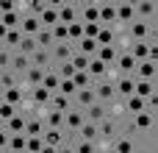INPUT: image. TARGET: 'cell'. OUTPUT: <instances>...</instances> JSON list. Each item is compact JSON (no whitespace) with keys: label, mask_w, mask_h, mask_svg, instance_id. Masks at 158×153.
<instances>
[{"label":"cell","mask_w":158,"mask_h":153,"mask_svg":"<svg viewBox=\"0 0 158 153\" xmlns=\"http://www.w3.org/2000/svg\"><path fill=\"white\" fill-rule=\"evenodd\" d=\"M69 61H72L75 72H86V70H89V64H92V59H89V56H83V53H78V50H75V56H72Z\"/></svg>","instance_id":"34"},{"label":"cell","mask_w":158,"mask_h":153,"mask_svg":"<svg viewBox=\"0 0 158 153\" xmlns=\"http://www.w3.org/2000/svg\"><path fill=\"white\" fill-rule=\"evenodd\" d=\"M25 153H28V151H25Z\"/></svg>","instance_id":"52"},{"label":"cell","mask_w":158,"mask_h":153,"mask_svg":"<svg viewBox=\"0 0 158 153\" xmlns=\"http://www.w3.org/2000/svg\"><path fill=\"white\" fill-rule=\"evenodd\" d=\"M42 86H44L47 92H53V95L58 92V86H61V78H58V72H56L53 67L47 70V75H44V84H42Z\"/></svg>","instance_id":"29"},{"label":"cell","mask_w":158,"mask_h":153,"mask_svg":"<svg viewBox=\"0 0 158 153\" xmlns=\"http://www.w3.org/2000/svg\"><path fill=\"white\" fill-rule=\"evenodd\" d=\"M133 11H136V20H147V22L156 20V3H153V0H139V3H133Z\"/></svg>","instance_id":"6"},{"label":"cell","mask_w":158,"mask_h":153,"mask_svg":"<svg viewBox=\"0 0 158 153\" xmlns=\"http://www.w3.org/2000/svg\"><path fill=\"white\" fill-rule=\"evenodd\" d=\"M78 20L81 22H100V3H78Z\"/></svg>","instance_id":"1"},{"label":"cell","mask_w":158,"mask_h":153,"mask_svg":"<svg viewBox=\"0 0 158 153\" xmlns=\"http://www.w3.org/2000/svg\"><path fill=\"white\" fill-rule=\"evenodd\" d=\"M19 31H22L25 36H36V33L42 31V20H39L36 14H25V17H22V25H19Z\"/></svg>","instance_id":"14"},{"label":"cell","mask_w":158,"mask_h":153,"mask_svg":"<svg viewBox=\"0 0 158 153\" xmlns=\"http://www.w3.org/2000/svg\"><path fill=\"white\" fill-rule=\"evenodd\" d=\"M78 20V3H58V22L72 25Z\"/></svg>","instance_id":"7"},{"label":"cell","mask_w":158,"mask_h":153,"mask_svg":"<svg viewBox=\"0 0 158 153\" xmlns=\"http://www.w3.org/2000/svg\"><path fill=\"white\" fill-rule=\"evenodd\" d=\"M44 75H47V70H42V67H36V64H33L22 78H25V84H28L31 89H36V86H42V84H44Z\"/></svg>","instance_id":"16"},{"label":"cell","mask_w":158,"mask_h":153,"mask_svg":"<svg viewBox=\"0 0 158 153\" xmlns=\"http://www.w3.org/2000/svg\"><path fill=\"white\" fill-rule=\"evenodd\" d=\"M117 56H119V47H100V50H97V59H100L103 64L117 61Z\"/></svg>","instance_id":"37"},{"label":"cell","mask_w":158,"mask_h":153,"mask_svg":"<svg viewBox=\"0 0 158 153\" xmlns=\"http://www.w3.org/2000/svg\"><path fill=\"white\" fill-rule=\"evenodd\" d=\"M36 45H39V50H53V47H56L53 31H50V28H42V31L36 33Z\"/></svg>","instance_id":"21"},{"label":"cell","mask_w":158,"mask_h":153,"mask_svg":"<svg viewBox=\"0 0 158 153\" xmlns=\"http://www.w3.org/2000/svg\"><path fill=\"white\" fill-rule=\"evenodd\" d=\"M83 114H86V123H94V125H100V123L106 120V103H94V106H89Z\"/></svg>","instance_id":"19"},{"label":"cell","mask_w":158,"mask_h":153,"mask_svg":"<svg viewBox=\"0 0 158 153\" xmlns=\"http://www.w3.org/2000/svg\"><path fill=\"white\" fill-rule=\"evenodd\" d=\"M0 117H3V125H6L8 120L17 117V106H11V103H0Z\"/></svg>","instance_id":"45"},{"label":"cell","mask_w":158,"mask_h":153,"mask_svg":"<svg viewBox=\"0 0 158 153\" xmlns=\"http://www.w3.org/2000/svg\"><path fill=\"white\" fill-rule=\"evenodd\" d=\"M117 22V3H100V25L111 28Z\"/></svg>","instance_id":"12"},{"label":"cell","mask_w":158,"mask_h":153,"mask_svg":"<svg viewBox=\"0 0 158 153\" xmlns=\"http://www.w3.org/2000/svg\"><path fill=\"white\" fill-rule=\"evenodd\" d=\"M136 20V11H133V3H117V22L119 25H131Z\"/></svg>","instance_id":"13"},{"label":"cell","mask_w":158,"mask_h":153,"mask_svg":"<svg viewBox=\"0 0 158 153\" xmlns=\"http://www.w3.org/2000/svg\"><path fill=\"white\" fill-rule=\"evenodd\" d=\"M114 89H117V95L122 100H128L133 95V89H136V78L133 75H119V81H114Z\"/></svg>","instance_id":"5"},{"label":"cell","mask_w":158,"mask_h":153,"mask_svg":"<svg viewBox=\"0 0 158 153\" xmlns=\"http://www.w3.org/2000/svg\"><path fill=\"white\" fill-rule=\"evenodd\" d=\"M114 134H117V123H111V120L106 117V120L100 123V142H103V139H111Z\"/></svg>","instance_id":"40"},{"label":"cell","mask_w":158,"mask_h":153,"mask_svg":"<svg viewBox=\"0 0 158 153\" xmlns=\"http://www.w3.org/2000/svg\"><path fill=\"white\" fill-rule=\"evenodd\" d=\"M133 153H153V151H147V148H136Z\"/></svg>","instance_id":"51"},{"label":"cell","mask_w":158,"mask_h":153,"mask_svg":"<svg viewBox=\"0 0 158 153\" xmlns=\"http://www.w3.org/2000/svg\"><path fill=\"white\" fill-rule=\"evenodd\" d=\"M75 50H78V53H83V56H89V59H94L100 47H97V42H94V39H86V36H83V39L75 45Z\"/></svg>","instance_id":"26"},{"label":"cell","mask_w":158,"mask_h":153,"mask_svg":"<svg viewBox=\"0 0 158 153\" xmlns=\"http://www.w3.org/2000/svg\"><path fill=\"white\" fill-rule=\"evenodd\" d=\"M0 86H3V92H6V89L19 86V84H17V75H14L11 70H3V75H0Z\"/></svg>","instance_id":"42"},{"label":"cell","mask_w":158,"mask_h":153,"mask_svg":"<svg viewBox=\"0 0 158 153\" xmlns=\"http://www.w3.org/2000/svg\"><path fill=\"white\" fill-rule=\"evenodd\" d=\"M56 95H64V98L75 100V95H78V86H75L72 81H61V86H58V92H56Z\"/></svg>","instance_id":"43"},{"label":"cell","mask_w":158,"mask_h":153,"mask_svg":"<svg viewBox=\"0 0 158 153\" xmlns=\"http://www.w3.org/2000/svg\"><path fill=\"white\" fill-rule=\"evenodd\" d=\"M114 64H117V70H119L122 75H133V70H136V64H139V61H136L128 50H122V53L117 56V61H114Z\"/></svg>","instance_id":"11"},{"label":"cell","mask_w":158,"mask_h":153,"mask_svg":"<svg viewBox=\"0 0 158 153\" xmlns=\"http://www.w3.org/2000/svg\"><path fill=\"white\" fill-rule=\"evenodd\" d=\"M136 81H150V84H156V61H139L136 64Z\"/></svg>","instance_id":"10"},{"label":"cell","mask_w":158,"mask_h":153,"mask_svg":"<svg viewBox=\"0 0 158 153\" xmlns=\"http://www.w3.org/2000/svg\"><path fill=\"white\" fill-rule=\"evenodd\" d=\"M153 92H156V84H150V81H136V89H133V95H136V98L147 100Z\"/></svg>","instance_id":"32"},{"label":"cell","mask_w":158,"mask_h":153,"mask_svg":"<svg viewBox=\"0 0 158 153\" xmlns=\"http://www.w3.org/2000/svg\"><path fill=\"white\" fill-rule=\"evenodd\" d=\"M42 120H44V125H47V128H56V131H61V128H64V114H61V111H56V109H47Z\"/></svg>","instance_id":"22"},{"label":"cell","mask_w":158,"mask_h":153,"mask_svg":"<svg viewBox=\"0 0 158 153\" xmlns=\"http://www.w3.org/2000/svg\"><path fill=\"white\" fill-rule=\"evenodd\" d=\"M25 151H28V137H25V134H11L8 153H25Z\"/></svg>","instance_id":"28"},{"label":"cell","mask_w":158,"mask_h":153,"mask_svg":"<svg viewBox=\"0 0 158 153\" xmlns=\"http://www.w3.org/2000/svg\"><path fill=\"white\" fill-rule=\"evenodd\" d=\"M75 153H106V151H103V145H97V142H78V145H75Z\"/></svg>","instance_id":"44"},{"label":"cell","mask_w":158,"mask_h":153,"mask_svg":"<svg viewBox=\"0 0 158 153\" xmlns=\"http://www.w3.org/2000/svg\"><path fill=\"white\" fill-rule=\"evenodd\" d=\"M94 95H97V103H111V100L117 98L114 81H97V84H94Z\"/></svg>","instance_id":"4"},{"label":"cell","mask_w":158,"mask_h":153,"mask_svg":"<svg viewBox=\"0 0 158 153\" xmlns=\"http://www.w3.org/2000/svg\"><path fill=\"white\" fill-rule=\"evenodd\" d=\"M133 151H136L133 137H119V139L111 145V151H108V153H133Z\"/></svg>","instance_id":"25"},{"label":"cell","mask_w":158,"mask_h":153,"mask_svg":"<svg viewBox=\"0 0 158 153\" xmlns=\"http://www.w3.org/2000/svg\"><path fill=\"white\" fill-rule=\"evenodd\" d=\"M42 153H58V148H47V145H44V151Z\"/></svg>","instance_id":"50"},{"label":"cell","mask_w":158,"mask_h":153,"mask_svg":"<svg viewBox=\"0 0 158 153\" xmlns=\"http://www.w3.org/2000/svg\"><path fill=\"white\" fill-rule=\"evenodd\" d=\"M53 36H56V42H69V25H56L53 28Z\"/></svg>","instance_id":"47"},{"label":"cell","mask_w":158,"mask_h":153,"mask_svg":"<svg viewBox=\"0 0 158 153\" xmlns=\"http://www.w3.org/2000/svg\"><path fill=\"white\" fill-rule=\"evenodd\" d=\"M42 142L47 145V148H61L67 139H64V131H56V128H47L44 134H42Z\"/></svg>","instance_id":"20"},{"label":"cell","mask_w":158,"mask_h":153,"mask_svg":"<svg viewBox=\"0 0 158 153\" xmlns=\"http://www.w3.org/2000/svg\"><path fill=\"white\" fill-rule=\"evenodd\" d=\"M131 128L133 131H150L153 134V128H156V114L153 111H142V114H136V117H131Z\"/></svg>","instance_id":"2"},{"label":"cell","mask_w":158,"mask_h":153,"mask_svg":"<svg viewBox=\"0 0 158 153\" xmlns=\"http://www.w3.org/2000/svg\"><path fill=\"white\" fill-rule=\"evenodd\" d=\"M31 67H33L31 56H22V53H14V61H11V70H14V75H17V72H22V75H25V72H28Z\"/></svg>","instance_id":"24"},{"label":"cell","mask_w":158,"mask_h":153,"mask_svg":"<svg viewBox=\"0 0 158 153\" xmlns=\"http://www.w3.org/2000/svg\"><path fill=\"white\" fill-rule=\"evenodd\" d=\"M25 125H28V117H25V114H17L14 120L6 123V128H8L11 134H25Z\"/></svg>","instance_id":"33"},{"label":"cell","mask_w":158,"mask_h":153,"mask_svg":"<svg viewBox=\"0 0 158 153\" xmlns=\"http://www.w3.org/2000/svg\"><path fill=\"white\" fill-rule=\"evenodd\" d=\"M58 153H75V148H69V145H67V142H64V145H61V148H58Z\"/></svg>","instance_id":"49"},{"label":"cell","mask_w":158,"mask_h":153,"mask_svg":"<svg viewBox=\"0 0 158 153\" xmlns=\"http://www.w3.org/2000/svg\"><path fill=\"white\" fill-rule=\"evenodd\" d=\"M100 28H103L100 22H89V25L83 22V36H86V39H94V42H97V33H100Z\"/></svg>","instance_id":"46"},{"label":"cell","mask_w":158,"mask_h":153,"mask_svg":"<svg viewBox=\"0 0 158 153\" xmlns=\"http://www.w3.org/2000/svg\"><path fill=\"white\" fill-rule=\"evenodd\" d=\"M72 84L78 86V92H81V89L94 86V81H92V75H89V72H75V75H72Z\"/></svg>","instance_id":"38"},{"label":"cell","mask_w":158,"mask_h":153,"mask_svg":"<svg viewBox=\"0 0 158 153\" xmlns=\"http://www.w3.org/2000/svg\"><path fill=\"white\" fill-rule=\"evenodd\" d=\"M42 151H44L42 137H39V139H28V153H42Z\"/></svg>","instance_id":"48"},{"label":"cell","mask_w":158,"mask_h":153,"mask_svg":"<svg viewBox=\"0 0 158 153\" xmlns=\"http://www.w3.org/2000/svg\"><path fill=\"white\" fill-rule=\"evenodd\" d=\"M83 123H86V114H83L81 109H69V111L64 114V128L72 131V134H78V131L83 128Z\"/></svg>","instance_id":"3"},{"label":"cell","mask_w":158,"mask_h":153,"mask_svg":"<svg viewBox=\"0 0 158 153\" xmlns=\"http://www.w3.org/2000/svg\"><path fill=\"white\" fill-rule=\"evenodd\" d=\"M39 20H42V28H50V31H53V28L58 25V3H50Z\"/></svg>","instance_id":"17"},{"label":"cell","mask_w":158,"mask_h":153,"mask_svg":"<svg viewBox=\"0 0 158 153\" xmlns=\"http://www.w3.org/2000/svg\"><path fill=\"white\" fill-rule=\"evenodd\" d=\"M75 109H81V111H86L89 106H94L97 103V95H94V86H89V89H81L78 95H75Z\"/></svg>","instance_id":"9"},{"label":"cell","mask_w":158,"mask_h":153,"mask_svg":"<svg viewBox=\"0 0 158 153\" xmlns=\"http://www.w3.org/2000/svg\"><path fill=\"white\" fill-rule=\"evenodd\" d=\"M125 111H128L131 117H136V114H142V111H147V106H144V100H142V98H136V95H131V98L125 100Z\"/></svg>","instance_id":"27"},{"label":"cell","mask_w":158,"mask_h":153,"mask_svg":"<svg viewBox=\"0 0 158 153\" xmlns=\"http://www.w3.org/2000/svg\"><path fill=\"white\" fill-rule=\"evenodd\" d=\"M81 39H83V22H81V20H75V22L69 25V42H72V45H78Z\"/></svg>","instance_id":"41"},{"label":"cell","mask_w":158,"mask_h":153,"mask_svg":"<svg viewBox=\"0 0 158 153\" xmlns=\"http://www.w3.org/2000/svg\"><path fill=\"white\" fill-rule=\"evenodd\" d=\"M53 70L58 72V78H61V81H72V75H75V67H72V61H61V64H53Z\"/></svg>","instance_id":"31"},{"label":"cell","mask_w":158,"mask_h":153,"mask_svg":"<svg viewBox=\"0 0 158 153\" xmlns=\"http://www.w3.org/2000/svg\"><path fill=\"white\" fill-rule=\"evenodd\" d=\"M128 53H131L136 61H147V42H133Z\"/></svg>","instance_id":"36"},{"label":"cell","mask_w":158,"mask_h":153,"mask_svg":"<svg viewBox=\"0 0 158 153\" xmlns=\"http://www.w3.org/2000/svg\"><path fill=\"white\" fill-rule=\"evenodd\" d=\"M86 72H89V75H92V81H94V84H97V81H100V78H103V81H106V75H108V64H103V61H100V59H97V56H94V59H92V64H89V70H86Z\"/></svg>","instance_id":"18"},{"label":"cell","mask_w":158,"mask_h":153,"mask_svg":"<svg viewBox=\"0 0 158 153\" xmlns=\"http://www.w3.org/2000/svg\"><path fill=\"white\" fill-rule=\"evenodd\" d=\"M36 50H39V45H36V36H25L17 53H22V56H33Z\"/></svg>","instance_id":"35"},{"label":"cell","mask_w":158,"mask_h":153,"mask_svg":"<svg viewBox=\"0 0 158 153\" xmlns=\"http://www.w3.org/2000/svg\"><path fill=\"white\" fill-rule=\"evenodd\" d=\"M44 131H47V125H44L42 117H28V125H25V137L28 139H39Z\"/></svg>","instance_id":"15"},{"label":"cell","mask_w":158,"mask_h":153,"mask_svg":"<svg viewBox=\"0 0 158 153\" xmlns=\"http://www.w3.org/2000/svg\"><path fill=\"white\" fill-rule=\"evenodd\" d=\"M3 103L19 106V103H22V89H19V86H14V89H6V92H3Z\"/></svg>","instance_id":"39"},{"label":"cell","mask_w":158,"mask_h":153,"mask_svg":"<svg viewBox=\"0 0 158 153\" xmlns=\"http://www.w3.org/2000/svg\"><path fill=\"white\" fill-rule=\"evenodd\" d=\"M78 137H81V142H97V139H100V125L83 123V128L78 131Z\"/></svg>","instance_id":"23"},{"label":"cell","mask_w":158,"mask_h":153,"mask_svg":"<svg viewBox=\"0 0 158 153\" xmlns=\"http://www.w3.org/2000/svg\"><path fill=\"white\" fill-rule=\"evenodd\" d=\"M50 53H53V64L69 61V59L75 56V50H72V42H56V47H53Z\"/></svg>","instance_id":"8"},{"label":"cell","mask_w":158,"mask_h":153,"mask_svg":"<svg viewBox=\"0 0 158 153\" xmlns=\"http://www.w3.org/2000/svg\"><path fill=\"white\" fill-rule=\"evenodd\" d=\"M50 109H56V111L67 114L69 109H75V103H72L69 98H64V95H53V103H50Z\"/></svg>","instance_id":"30"}]
</instances>
